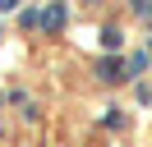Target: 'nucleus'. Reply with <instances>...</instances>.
Segmentation results:
<instances>
[{
  "label": "nucleus",
  "instance_id": "1",
  "mask_svg": "<svg viewBox=\"0 0 152 147\" xmlns=\"http://www.w3.org/2000/svg\"><path fill=\"white\" fill-rule=\"evenodd\" d=\"M60 23H65V9H60V5H56V9H46V14H42V28H51V32H56Z\"/></svg>",
  "mask_w": 152,
  "mask_h": 147
}]
</instances>
